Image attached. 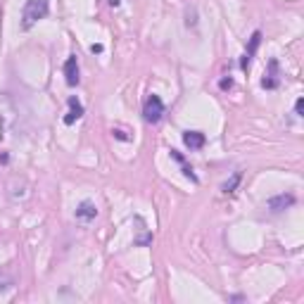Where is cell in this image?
<instances>
[{
    "instance_id": "cell-2",
    "label": "cell",
    "mask_w": 304,
    "mask_h": 304,
    "mask_svg": "<svg viewBox=\"0 0 304 304\" xmlns=\"http://www.w3.org/2000/svg\"><path fill=\"white\" fill-rule=\"evenodd\" d=\"M162 117H164V102L159 95L152 93L150 98L145 100V105H143V119L148 124H159Z\"/></svg>"
},
{
    "instance_id": "cell-1",
    "label": "cell",
    "mask_w": 304,
    "mask_h": 304,
    "mask_svg": "<svg viewBox=\"0 0 304 304\" xmlns=\"http://www.w3.org/2000/svg\"><path fill=\"white\" fill-rule=\"evenodd\" d=\"M50 12V0H26L22 10V31H29L36 24L45 19Z\"/></svg>"
},
{
    "instance_id": "cell-19",
    "label": "cell",
    "mask_w": 304,
    "mask_h": 304,
    "mask_svg": "<svg viewBox=\"0 0 304 304\" xmlns=\"http://www.w3.org/2000/svg\"><path fill=\"white\" fill-rule=\"evenodd\" d=\"M7 159H10L7 154H0V162H2V164H7Z\"/></svg>"
},
{
    "instance_id": "cell-6",
    "label": "cell",
    "mask_w": 304,
    "mask_h": 304,
    "mask_svg": "<svg viewBox=\"0 0 304 304\" xmlns=\"http://www.w3.org/2000/svg\"><path fill=\"white\" fill-rule=\"evenodd\" d=\"M74 217L78 219V221H93V219L98 217V207H95V202H90V200H83L81 205L76 207V212H74Z\"/></svg>"
},
{
    "instance_id": "cell-11",
    "label": "cell",
    "mask_w": 304,
    "mask_h": 304,
    "mask_svg": "<svg viewBox=\"0 0 304 304\" xmlns=\"http://www.w3.org/2000/svg\"><path fill=\"white\" fill-rule=\"evenodd\" d=\"M240 181H242V171H233V176H230L226 183L221 185V193H224V195H230V193H235V188L240 185Z\"/></svg>"
},
{
    "instance_id": "cell-16",
    "label": "cell",
    "mask_w": 304,
    "mask_h": 304,
    "mask_svg": "<svg viewBox=\"0 0 304 304\" xmlns=\"http://www.w3.org/2000/svg\"><path fill=\"white\" fill-rule=\"evenodd\" d=\"M102 50H105V45H102V43H93V45H90V53H93V55H100Z\"/></svg>"
},
{
    "instance_id": "cell-4",
    "label": "cell",
    "mask_w": 304,
    "mask_h": 304,
    "mask_svg": "<svg viewBox=\"0 0 304 304\" xmlns=\"http://www.w3.org/2000/svg\"><path fill=\"white\" fill-rule=\"evenodd\" d=\"M65 81L67 86H78V81H81V76H78V60H76V55L72 57H67L65 62Z\"/></svg>"
},
{
    "instance_id": "cell-18",
    "label": "cell",
    "mask_w": 304,
    "mask_h": 304,
    "mask_svg": "<svg viewBox=\"0 0 304 304\" xmlns=\"http://www.w3.org/2000/svg\"><path fill=\"white\" fill-rule=\"evenodd\" d=\"M121 0H109V7H119Z\"/></svg>"
},
{
    "instance_id": "cell-14",
    "label": "cell",
    "mask_w": 304,
    "mask_h": 304,
    "mask_svg": "<svg viewBox=\"0 0 304 304\" xmlns=\"http://www.w3.org/2000/svg\"><path fill=\"white\" fill-rule=\"evenodd\" d=\"M112 136L117 138V141H124V143H129L131 138L126 136V131H121V129H112Z\"/></svg>"
},
{
    "instance_id": "cell-7",
    "label": "cell",
    "mask_w": 304,
    "mask_h": 304,
    "mask_svg": "<svg viewBox=\"0 0 304 304\" xmlns=\"http://www.w3.org/2000/svg\"><path fill=\"white\" fill-rule=\"evenodd\" d=\"M183 143L188 150H202L207 143V136L202 131H185L183 133Z\"/></svg>"
},
{
    "instance_id": "cell-9",
    "label": "cell",
    "mask_w": 304,
    "mask_h": 304,
    "mask_svg": "<svg viewBox=\"0 0 304 304\" xmlns=\"http://www.w3.org/2000/svg\"><path fill=\"white\" fill-rule=\"evenodd\" d=\"M261 43V31H254L250 38V45H247V50H245V57L240 60V69H247L252 62V57H254V53H257V48H259Z\"/></svg>"
},
{
    "instance_id": "cell-8",
    "label": "cell",
    "mask_w": 304,
    "mask_h": 304,
    "mask_svg": "<svg viewBox=\"0 0 304 304\" xmlns=\"http://www.w3.org/2000/svg\"><path fill=\"white\" fill-rule=\"evenodd\" d=\"M67 105H69V112H67V117H65V124L67 126H72L74 121H78L81 117H83V105H81L78 98H74V95L67 100Z\"/></svg>"
},
{
    "instance_id": "cell-10",
    "label": "cell",
    "mask_w": 304,
    "mask_h": 304,
    "mask_svg": "<svg viewBox=\"0 0 304 304\" xmlns=\"http://www.w3.org/2000/svg\"><path fill=\"white\" fill-rule=\"evenodd\" d=\"M169 154H171V159H174V162H178V164H181V171H183V174L188 176V178H190L193 183H197V176H195V171H193V166H190V164L185 162V157H183V154H181V152H178V150H169Z\"/></svg>"
},
{
    "instance_id": "cell-5",
    "label": "cell",
    "mask_w": 304,
    "mask_h": 304,
    "mask_svg": "<svg viewBox=\"0 0 304 304\" xmlns=\"http://www.w3.org/2000/svg\"><path fill=\"white\" fill-rule=\"evenodd\" d=\"M278 83H281V76H278V60H269V72H266L264 78H261V88L273 90V88H278Z\"/></svg>"
},
{
    "instance_id": "cell-17",
    "label": "cell",
    "mask_w": 304,
    "mask_h": 304,
    "mask_svg": "<svg viewBox=\"0 0 304 304\" xmlns=\"http://www.w3.org/2000/svg\"><path fill=\"white\" fill-rule=\"evenodd\" d=\"M219 86L224 88V90H228V88L233 86V78H230V76H228V78H221V83H219Z\"/></svg>"
},
{
    "instance_id": "cell-13",
    "label": "cell",
    "mask_w": 304,
    "mask_h": 304,
    "mask_svg": "<svg viewBox=\"0 0 304 304\" xmlns=\"http://www.w3.org/2000/svg\"><path fill=\"white\" fill-rule=\"evenodd\" d=\"M133 242H136L138 247H145V245H150V242H152V233H148V230H145V233H143L141 238H136Z\"/></svg>"
},
{
    "instance_id": "cell-3",
    "label": "cell",
    "mask_w": 304,
    "mask_h": 304,
    "mask_svg": "<svg viewBox=\"0 0 304 304\" xmlns=\"http://www.w3.org/2000/svg\"><path fill=\"white\" fill-rule=\"evenodd\" d=\"M295 202H297V197H295L293 193H281V195L269 197V200H266V207H269V212H273V214H281L285 209H290Z\"/></svg>"
},
{
    "instance_id": "cell-15",
    "label": "cell",
    "mask_w": 304,
    "mask_h": 304,
    "mask_svg": "<svg viewBox=\"0 0 304 304\" xmlns=\"http://www.w3.org/2000/svg\"><path fill=\"white\" fill-rule=\"evenodd\" d=\"M302 112H304V98H297V102H295V114L302 117Z\"/></svg>"
},
{
    "instance_id": "cell-12",
    "label": "cell",
    "mask_w": 304,
    "mask_h": 304,
    "mask_svg": "<svg viewBox=\"0 0 304 304\" xmlns=\"http://www.w3.org/2000/svg\"><path fill=\"white\" fill-rule=\"evenodd\" d=\"M14 288V276L7 269H0V293H7Z\"/></svg>"
}]
</instances>
